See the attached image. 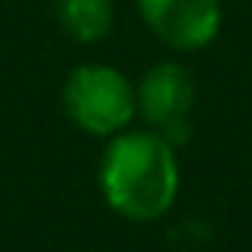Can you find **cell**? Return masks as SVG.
I'll list each match as a JSON object with an SVG mask.
<instances>
[{"mask_svg": "<svg viewBox=\"0 0 252 252\" xmlns=\"http://www.w3.org/2000/svg\"><path fill=\"white\" fill-rule=\"evenodd\" d=\"M99 191L115 214L157 220L176 204L179 160L160 131H118L99 157Z\"/></svg>", "mask_w": 252, "mask_h": 252, "instance_id": "cell-1", "label": "cell"}, {"mask_svg": "<svg viewBox=\"0 0 252 252\" xmlns=\"http://www.w3.org/2000/svg\"><path fill=\"white\" fill-rule=\"evenodd\" d=\"M55 16L74 42L93 45L109 35L115 10L112 0H55Z\"/></svg>", "mask_w": 252, "mask_h": 252, "instance_id": "cell-5", "label": "cell"}, {"mask_svg": "<svg viewBox=\"0 0 252 252\" xmlns=\"http://www.w3.org/2000/svg\"><path fill=\"white\" fill-rule=\"evenodd\" d=\"M147 29L179 51L208 48L220 32V0H137Z\"/></svg>", "mask_w": 252, "mask_h": 252, "instance_id": "cell-4", "label": "cell"}, {"mask_svg": "<svg viewBox=\"0 0 252 252\" xmlns=\"http://www.w3.org/2000/svg\"><path fill=\"white\" fill-rule=\"evenodd\" d=\"M67 118L86 134L112 137L137 115V96L131 80L112 64H77L61 86Z\"/></svg>", "mask_w": 252, "mask_h": 252, "instance_id": "cell-2", "label": "cell"}, {"mask_svg": "<svg viewBox=\"0 0 252 252\" xmlns=\"http://www.w3.org/2000/svg\"><path fill=\"white\" fill-rule=\"evenodd\" d=\"M137 96V112L154 131L176 147L189 134V112L195 105V80L191 74L176 61H163L150 67L141 77L134 90Z\"/></svg>", "mask_w": 252, "mask_h": 252, "instance_id": "cell-3", "label": "cell"}]
</instances>
